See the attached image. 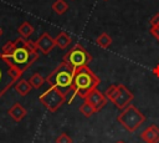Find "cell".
Wrapping results in <instances>:
<instances>
[{
    "mask_svg": "<svg viewBox=\"0 0 159 143\" xmlns=\"http://www.w3.org/2000/svg\"><path fill=\"white\" fill-rule=\"evenodd\" d=\"M35 31V27L29 22V21H24L19 27H17V32L21 37L24 39H29Z\"/></svg>",
    "mask_w": 159,
    "mask_h": 143,
    "instance_id": "cell-15",
    "label": "cell"
},
{
    "mask_svg": "<svg viewBox=\"0 0 159 143\" xmlns=\"http://www.w3.org/2000/svg\"><path fill=\"white\" fill-rule=\"evenodd\" d=\"M6 58L12 65V67H15L20 73H24L39 58V52H32L25 46V47L15 48L12 55L7 56Z\"/></svg>",
    "mask_w": 159,
    "mask_h": 143,
    "instance_id": "cell-6",
    "label": "cell"
},
{
    "mask_svg": "<svg viewBox=\"0 0 159 143\" xmlns=\"http://www.w3.org/2000/svg\"><path fill=\"white\" fill-rule=\"evenodd\" d=\"M7 113L9 116L15 121V122H20L27 113V111L19 103V102H15L9 109H7Z\"/></svg>",
    "mask_w": 159,
    "mask_h": 143,
    "instance_id": "cell-12",
    "label": "cell"
},
{
    "mask_svg": "<svg viewBox=\"0 0 159 143\" xmlns=\"http://www.w3.org/2000/svg\"><path fill=\"white\" fill-rule=\"evenodd\" d=\"M73 71L68 65L65 62H61L50 75L45 78L48 86L55 87L67 95L72 88V81H73Z\"/></svg>",
    "mask_w": 159,
    "mask_h": 143,
    "instance_id": "cell-2",
    "label": "cell"
},
{
    "mask_svg": "<svg viewBox=\"0 0 159 143\" xmlns=\"http://www.w3.org/2000/svg\"><path fill=\"white\" fill-rule=\"evenodd\" d=\"M87 102H89L93 107H94V109L97 111V112H99L106 104H107V97H106V95L104 93H102L98 88H94V90H92L88 95H87V97L84 98Z\"/></svg>",
    "mask_w": 159,
    "mask_h": 143,
    "instance_id": "cell-10",
    "label": "cell"
},
{
    "mask_svg": "<svg viewBox=\"0 0 159 143\" xmlns=\"http://www.w3.org/2000/svg\"><path fill=\"white\" fill-rule=\"evenodd\" d=\"M96 44L102 47V48H108L112 45V37L107 34V32H102L97 39H96Z\"/></svg>",
    "mask_w": 159,
    "mask_h": 143,
    "instance_id": "cell-17",
    "label": "cell"
},
{
    "mask_svg": "<svg viewBox=\"0 0 159 143\" xmlns=\"http://www.w3.org/2000/svg\"><path fill=\"white\" fill-rule=\"evenodd\" d=\"M52 10L57 14V15H63L67 10H68V4L65 1V0H56L53 4H52Z\"/></svg>",
    "mask_w": 159,
    "mask_h": 143,
    "instance_id": "cell-18",
    "label": "cell"
},
{
    "mask_svg": "<svg viewBox=\"0 0 159 143\" xmlns=\"http://www.w3.org/2000/svg\"><path fill=\"white\" fill-rule=\"evenodd\" d=\"M140 138L145 143H159V127L157 124H150L144 128L140 133Z\"/></svg>",
    "mask_w": 159,
    "mask_h": 143,
    "instance_id": "cell-11",
    "label": "cell"
},
{
    "mask_svg": "<svg viewBox=\"0 0 159 143\" xmlns=\"http://www.w3.org/2000/svg\"><path fill=\"white\" fill-rule=\"evenodd\" d=\"M153 73H154V76H155V77H158V78H159V63L153 68Z\"/></svg>",
    "mask_w": 159,
    "mask_h": 143,
    "instance_id": "cell-23",
    "label": "cell"
},
{
    "mask_svg": "<svg viewBox=\"0 0 159 143\" xmlns=\"http://www.w3.org/2000/svg\"><path fill=\"white\" fill-rule=\"evenodd\" d=\"M21 76L22 73L12 67L9 60L0 52V98L17 80L21 78Z\"/></svg>",
    "mask_w": 159,
    "mask_h": 143,
    "instance_id": "cell-4",
    "label": "cell"
},
{
    "mask_svg": "<svg viewBox=\"0 0 159 143\" xmlns=\"http://www.w3.org/2000/svg\"><path fill=\"white\" fill-rule=\"evenodd\" d=\"M99 82H101L99 77H97L88 66H83L73 71V81H72L71 91L76 96L84 99L92 90L97 88Z\"/></svg>",
    "mask_w": 159,
    "mask_h": 143,
    "instance_id": "cell-1",
    "label": "cell"
},
{
    "mask_svg": "<svg viewBox=\"0 0 159 143\" xmlns=\"http://www.w3.org/2000/svg\"><path fill=\"white\" fill-rule=\"evenodd\" d=\"M14 51H15V44H14V41H7V42L2 46V48H1V53H2V56H5V57L12 55Z\"/></svg>",
    "mask_w": 159,
    "mask_h": 143,
    "instance_id": "cell-21",
    "label": "cell"
},
{
    "mask_svg": "<svg viewBox=\"0 0 159 143\" xmlns=\"http://www.w3.org/2000/svg\"><path fill=\"white\" fill-rule=\"evenodd\" d=\"M35 44H36L37 50H39L41 53H43V55H48V53L53 50V47L56 46L55 39H53L48 32L41 34V35L39 36V39L35 41Z\"/></svg>",
    "mask_w": 159,
    "mask_h": 143,
    "instance_id": "cell-9",
    "label": "cell"
},
{
    "mask_svg": "<svg viewBox=\"0 0 159 143\" xmlns=\"http://www.w3.org/2000/svg\"><path fill=\"white\" fill-rule=\"evenodd\" d=\"M55 42H56V46H57V47H60L61 50H65V48H67V47L70 46V44L72 42V40H71V37L68 36L67 32L61 31V32L55 37Z\"/></svg>",
    "mask_w": 159,
    "mask_h": 143,
    "instance_id": "cell-14",
    "label": "cell"
},
{
    "mask_svg": "<svg viewBox=\"0 0 159 143\" xmlns=\"http://www.w3.org/2000/svg\"><path fill=\"white\" fill-rule=\"evenodd\" d=\"M56 143H72V138L67 133H61L56 138Z\"/></svg>",
    "mask_w": 159,
    "mask_h": 143,
    "instance_id": "cell-22",
    "label": "cell"
},
{
    "mask_svg": "<svg viewBox=\"0 0 159 143\" xmlns=\"http://www.w3.org/2000/svg\"><path fill=\"white\" fill-rule=\"evenodd\" d=\"M66 96L67 95H65L60 90L50 86L45 92L40 95L39 99L50 112H56L66 102Z\"/></svg>",
    "mask_w": 159,
    "mask_h": 143,
    "instance_id": "cell-8",
    "label": "cell"
},
{
    "mask_svg": "<svg viewBox=\"0 0 159 143\" xmlns=\"http://www.w3.org/2000/svg\"><path fill=\"white\" fill-rule=\"evenodd\" d=\"M92 61L91 53L81 45L76 44L62 58V62L68 65L72 70H77L83 66H88V63Z\"/></svg>",
    "mask_w": 159,
    "mask_h": 143,
    "instance_id": "cell-7",
    "label": "cell"
},
{
    "mask_svg": "<svg viewBox=\"0 0 159 143\" xmlns=\"http://www.w3.org/2000/svg\"><path fill=\"white\" fill-rule=\"evenodd\" d=\"M106 97L109 99L118 109H124L127 106L130 104V102L134 98V95L130 90H128L124 85H111L106 90Z\"/></svg>",
    "mask_w": 159,
    "mask_h": 143,
    "instance_id": "cell-5",
    "label": "cell"
},
{
    "mask_svg": "<svg viewBox=\"0 0 159 143\" xmlns=\"http://www.w3.org/2000/svg\"><path fill=\"white\" fill-rule=\"evenodd\" d=\"M1 35H2V29L0 27V37H1Z\"/></svg>",
    "mask_w": 159,
    "mask_h": 143,
    "instance_id": "cell-25",
    "label": "cell"
},
{
    "mask_svg": "<svg viewBox=\"0 0 159 143\" xmlns=\"http://www.w3.org/2000/svg\"><path fill=\"white\" fill-rule=\"evenodd\" d=\"M150 27H149V32L157 39V41L159 42V12L155 14L152 19H150V22H149Z\"/></svg>",
    "mask_w": 159,
    "mask_h": 143,
    "instance_id": "cell-16",
    "label": "cell"
},
{
    "mask_svg": "<svg viewBox=\"0 0 159 143\" xmlns=\"http://www.w3.org/2000/svg\"><path fill=\"white\" fill-rule=\"evenodd\" d=\"M29 82H30V85H31L32 88H40V87L46 82V80H45L40 73H34V75L29 78Z\"/></svg>",
    "mask_w": 159,
    "mask_h": 143,
    "instance_id": "cell-20",
    "label": "cell"
},
{
    "mask_svg": "<svg viewBox=\"0 0 159 143\" xmlns=\"http://www.w3.org/2000/svg\"><path fill=\"white\" fill-rule=\"evenodd\" d=\"M117 121L130 133H134L139 126L145 122V116L134 106L129 104L117 116Z\"/></svg>",
    "mask_w": 159,
    "mask_h": 143,
    "instance_id": "cell-3",
    "label": "cell"
},
{
    "mask_svg": "<svg viewBox=\"0 0 159 143\" xmlns=\"http://www.w3.org/2000/svg\"><path fill=\"white\" fill-rule=\"evenodd\" d=\"M80 112H81L84 117H91V116H93L97 111L94 109V107H93L89 102H87V101L84 99V102L80 106Z\"/></svg>",
    "mask_w": 159,
    "mask_h": 143,
    "instance_id": "cell-19",
    "label": "cell"
},
{
    "mask_svg": "<svg viewBox=\"0 0 159 143\" xmlns=\"http://www.w3.org/2000/svg\"><path fill=\"white\" fill-rule=\"evenodd\" d=\"M14 87H15V91H16L20 96H22V97H25L26 95H29L30 91H31V88H32L31 85H30V82H29V80H24V78L17 80V81L15 82Z\"/></svg>",
    "mask_w": 159,
    "mask_h": 143,
    "instance_id": "cell-13",
    "label": "cell"
},
{
    "mask_svg": "<svg viewBox=\"0 0 159 143\" xmlns=\"http://www.w3.org/2000/svg\"><path fill=\"white\" fill-rule=\"evenodd\" d=\"M116 143H125V142H124V141H122V139H119V141H117Z\"/></svg>",
    "mask_w": 159,
    "mask_h": 143,
    "instance_id": "cell-24",
    "label": "cell"
}]
</instances>
